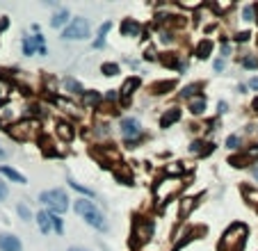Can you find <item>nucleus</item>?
Wrapping results in <instances>:
<instances>
[{"label": "nucleus", "instance_id": "dca6fc26", "mask_svg": "<svg viewBox=\"0 0 258 251\" xmlns=\"http://www.w3.org/2000/svg\"><path fill=\"white\" fill-rule=\"evenodd\" d=\"M197 89H199V85H187V87H183V92H181V96H183V99H192Z\"/></svg>", "mask_w": 258, "mask_h": 251}, {"label": "nucleus", "instance_id": "412c9836", "mask_svg": "<svg viewBox=\"0 0 258 251\" xmlns=\"http://www.w3.org/2000/svg\"><path fill=\"white\" fill-rule=\"evenodd\" d=\"M69 185L73 187V190H78V192H82V194H92V190H87V187H82L80 183H76L73 178H69Z\"/></svg>", "mask_w": 258, "mask_h": 251}, {"label": "nucleus", "instance_id": "473e14b6", "mask_svg": "<svg viewBox=\"0 0 258 251\" xmlns=\"http://www.w3.org/2000/svg\"><path fill=\"white\" fill-rule=\"evenodd\" d=\"M69 251H89V249H85V247H71Z\"/></svg>", "mask_w": 258, "mask_h": 251}, {"label": "nucleus", "instance_id": "4468645a", "mask_svg": "<svg viewBox=\"0 0 258 251\" xmlns=\"http://www.w3.org/2000/svg\"><path fill=\"white\" fill-rule=\"evenodd\" d=\"M101 71H103V75H117V73H119V64H112V62H105V64L101 66Z\"/></svg>", "mask_w": 258, "mask_h": 251}, {"label": "nucleus", "instance_id": "c756f323", "mask_svg": "<svg viewBox=\"0 0 258 251\" xmlns=\"http://www.w3.org/2000/svg\"><path fill=\"white\" fill-rule=\"evenodd\" d=\"M7 25H9V21H7V19L0 21V30H7Z\"/></svg>", "mask_w": 258, "mask_h": 251}, {"label": "nucleus", "instance_id": "aec40b11", "mask_svg": "<svg viewBox=\"0 0 258 251\" xmlns=\"http://www.w3.org/2000/svg\"><path fill=\"white\" fill-rule=\"evenodd\" d=\"M66 89H71V92H82V85H80L78 80L69 78V80H66Z\"/></svg>", "mask_w": 258, "mask_h": 251}, {"label": "nucleus", "instance_id": "f03ea898", "mask_svg": "<svg viewBox=\"0 0 258 251\" xmlns=\"http://www.w3.org/2000/svg\"><path fill=\"white\" fill-rule=\"evenodd\" d=\"M39 201L44 205H48L55 215H62V212L69 208V197H66L64 190H46V192H41Z\"/></svg>", "mask_w": 258, "mask_h": 251}, {"label": "nucleus", "instance_id": "b1692460", "mask_svg": "<svg viewBox=\"0 0 258 251\" xmlns=\"http://www.w3.org/2000/svg\"><path fill=\"white\" fill-rule=\"evenodd\" d=\"M85 100L89 103V105H92V103H99V100H101V96H99L96 92H94V94H85Z\"/></svg>", "mask_w": 258, "mask_h": 251}, {"label": "nucleus", "instance_id": "7ed1b4c3", "mask_svg": "<svg viewBox=\"0 0 258 251\" xmlns=\"http://www.w3.org/2000/svg\"><path fill=\"white\" fill-rule=\"evenodd\" d=\"M89 37V23L85 19H73L69 21V25L64 27V32H62V39L64 41H82Z\"/></svg>", "mask_w": 258, "mask_h": 251}, {"label": "nucleus", "instance_id": "ddd939ff", "mask_svg": "<svg viewBox=\"0 0 258 251\" xmlns=\"http://www.w3.org/2000/svg\"><path fill=\"white\" fill-rule=\"evenodd\" d=\"M137 87H139V78H130V80H126V82H124V89H121V94H124V96H130V94L135 92Z\"/></svg>", "mask_w": 258, "mask_h": 251}, {"label": "nucleus", "instance_id": "6e6552de", "mask_svg": "<svg viewBox=\"0 0 258 251\" xmlns=\"http://www.w3.org/2000/svg\"><path fill=\"white\" fill-rule=\"evenodd\" d=\"M0 174L5 176V178H9V180H14V183H26V176L23 174H19L16 169H12V167H7V165H0Z\"/></svg>", "mask_w": 258, "mask_h": 251}, {"label": "nucleus", "instance_id": "f704fd0d", "mask_svg": "<svg viewBox=\"0 0 258 251\" xmlns=\"http://www.w3.org/2000/svg\"><path fill=\"white\" fill-rule=\"evenodd\" d=\"M252 174H254V176H256V178H258V167H254V169H252Z\"/></svg>", "mask_w": 258, "mask_h": 251}, {"label": "nucleus", "instance_id": "9d476101", "mask_svg": "<svg viewBox=\"0 0 258 251\" xmlns=\"http://www.w3.org/2000/svg\"><path fill=\"white\" fill-rule=\"evenodd\" d=\"M37 222H39V228L44 235H48L51 233V228H53V224H51V215H48L46 210H39V215H37Z\"/></svg>", "mask_w": 258, "mask_h": 251}, {"label": "nucleus", "instance_id": "bb28decb", "mask_svg": "<svg viewBox=\"0 0 258 251\" xmlns=\"http://www.w3.org/2000/svg\"><path fill=\"white\" fill-rule=\"evenodd\" d=\"M224 66H226L224 60H215V71H224Z\"/></svg>", "mask_w": 258, "mask_h": 251}, {"label": "nucleus", "instance_id": "72a5a7b5", "mask_svg": "<svg viewBox=\"0 0 258 251\" xmlns=\"http://www.w3.org/2000/svg\"><path fill=\"white\" fill-rule=\"evenodd\" d=\"M2 158H7V151L2 149V146H0V160H2Z\"/></svg>", "mask_w": 258, "mask_h": 251}, {"label": "nucleus", "instance_id": "f3484780", "mask_svg": "<svg viewBox=\"0 0 258 251\" xmlns=\"http://www.w3.org/2000/svg\"><path fill=\"white\" fill-rule=\"evenodd\" d=\"M16 210H19V215L26 219V222H30V217H32V215H30V208H27L26 203H19V205H16Z\"/></svg>", "mask_w": 258, "mask_h": 251}, {"label": "nucleus", "instance_id": "9b49d317", "mask_svg": "<svg viewBox=\"0 0 258 251\" xmlns=\"http://www.w3.org/2000/svg\"><path fill=\"white\" fill-rule=\"evenodd\" d=\"M210 50H212V41H210V39L199 41V46H197V55L201 57V60H206V57H210Z\"/></svg>", "mask_w": 258, "mask_h": 251}, {"label": "nucleus", "instance_id": "a211bd4d", "mask_svg": "<svg viewBox=\"0 0 258 251\" xmlns=\"http://www.w3.org/2000/svg\"><path fill=\"white\" fill-rule=\"evenodd\" d=\"M242 66H245V69H258V57H254V55L245 57V60H242Z\"/></svg>", "mask_w": 258, "mask_h": 251}, {"label": "nucleus", "instance_id": "7c9ffc66", "mask_svg": "<svg viewBox=\"0 0 258 251\" xmlns=\"http://www.w3.org/2000/svg\"><path fill=\"white\" fill-rule=\"evenodd\" d=\"M107 99H110V100H117V92H114V89H112V92H107Z\"/></svg>", "mask_w": 258, "mask_h": 251}, {"label": "nucleus", "instance_id": "a878e982", "mask_svg": "<svg viewBox=\"0 0 258 251\" xmlns=\"http://www.w3.org/2000/svg\"><path fill=\"white\" fill-rule=\"evenodd\" d=\"M242 16H245V21H254V7H245V12H242Z\"/></svg>", "mask_w": 258, "mask_h": 251}, {"label": "nucleus", "instance_id": "39448f33", "mask_svg": "<svg viewBox=\"0 0 258 251\" xmlns=\"http://www.w3.org/2000/svg\"><path fill=\"white\" fill-rule=\"evenodd\" d=\"M0 251H23V245L21 240L12 233H2L0 235Z\"/></svg>", "mask_w": 258, "mask_h": 251}, {"label": "nucleus", "instance_id": "2f4dec72", "mask_svg": "<svg viewBox=\"0 0 258 251\" xmlns=\"http://www.w3.org/2000/svg\"><path fill=\"white\" fill-rule=\"evenodd\" d=\"M217 110H219V112H226V103H222V100H219V105H217Z\"/></svg>", "mask_w": 258, "mask_h": 251}, {"label": "nucleus", "instance_id": "423d86ee", "mask_svg": "<svg viewBox=\"0 0 258 251\" xmlns=\"http://www.w3.org/2000/svg\"><path fill=\"white\" fill-rule=\"evenodd\" d=\"M69 19H71V14H69V9H57V12L53 14V19H51V25L53 27H64L69 25Z\"/></svg>", "mask_w": 258, "mask_h": 251}, {"label": "nucleus", "instance_id": "393cba45", "mask_svg": "<svg viewBox=\"0 0 258 251\" xmlns=\"http://www.w3.org/2000/svg\"><path fill=\"white\" fill-rule=\"evenodd\" d=\"M60 135L64 139H71V130H69V126L66 124H60Z\"/></svg>", "mask_w": 258, "mask_h": 251}, {"label": "nucleus", "instance_id": "f8f14e48", "mask_svg": "<svg viewBox=\"0 0 258 251\" xmlns=\"http://www.w3.org/2000/svg\"><path fill=\"white\" fill-rule=\"evenodd\" d=\"M204 110H206V99H204V96L190 100V112H192V114H204Z\"/></svg>", "mask_w": 258, "mask_h": 251}, {"label": "nucleus", "instance_id": "4be33fe9", "mask_svg": "<svg viewBox=\"0 0 258 251\" xmlns=\"http://www.w3.org/2000/svg\"><path fill=\"white\" fill-rule=\"evenodd\" d=\"M226 146H229V149H238V146H240V137H238V135H231V137L226 139Z\"/></svg>", "mask_w": 258, "mask_h": 251}, {"label": "nucleus", "instance_id": "f257e3e1", "mask_svg": "<svg viewBox=\"0 0 258 251\" xmlns=\"http://www.w3.org/2000/svg\"><path fill=\"white\" fill-rule=\"evenodd\" d=\"M73 208H76V212H78L89 226L99 228V231H105L107 228L105 217H103V212L94 205V201H89V199H76V205H73Z\"/></svg>", "mask_w": 258, "mask_h": 251}, {"label": "nucleus", "instance_id": "cd10ccee", "mask_svg": "<svg viewBox=\"0 0 258 251\" xmlns=\"http://www.w3.org/2000/svg\"><path fill=\"white\" fill-rule=\"evenodd\" d=\"M247 39H249V32H240L238 34V41H247Z\"/></svg>", "mask_w": 258, "mask_h": 251}, {"label": "nucleus", "instance_id": "c85d7f7f", "mask_svg": "<svg viewBox=\"0 0 258 251\" xmlns=\"http://www.w3.org/2000/svg\"><path fill=\"white\" fill-rule=\"evenodd\" d=\"M249 87H252V89H258V78H252V80H249Z\"/></svg>", "mask_w": 258, "mask_h": 251}, {"label": "nucleus", "instance_id": "6ab92c4d", "mask_svg": "<svg viewBox=\"0 0 258 251\" xmlns=\"http://www.w3.org/2000/svg\"><path fill=\"white\" fill-rule=\"evenodd\" d=\"M51 224H53V228L57 233H64V226H62V219L57 217V215H51Z\"/></svg>", "mask_w": 258, "mask_h": 251}, {"label": "nucleus", "instance_id": "0eeeda50", "mask_svg": "<svg viewBox=\"0 0 258 251\" xmlns=\"http://www.w3.org/2000/svg\"><path fill=\"white\" fill-rule=\"evenodd\" d=\"M139 23L132 19H126L124 23H121V32H124V37H139Z\"/></svg>", "mask_w": 258, "mask_h": 251}, {"label": "nucleus", "instance_id": "5701e85b", "mask_svg": "<svg viewBox=\"0 0 258 251\" xmlns=\"http://www.w3.org/2000/svg\"><path fill=\"white\" fill-rule=\"evenodd\" d=\"M7 194H9V187H7L5 180H0V201H5Z\"/></svg>", "mask_w": 258, "mask_h": 251}, {"label": "nucleus", "instance_id": "1a4fd4ad", "mask_svg": "<svg viewBox=\"0 0 258 251\" xmlns=\"http://www.w3.org/2000/svg\"><path fill=\"white\" fill-rule=\"evenodd\" d=\"M179 119H181V110H179V107H172L169 112L162 114V119H160V126H162V128H169V126H174Z\"/></svg>", "mask_w": 258, "mask_h": 251}, {"label": "nucleus", "instance_id": "20e7f679", "mask_svg": "<svg viewBox=\"0 0 258 251\" xmlns=\"http://www.w3.org/2000/svg\"><path fill=\"white\" fill-rule=\"evenodd\" d=\"M121 135H124L128 142H135V139L142 135V126H139V121L132 119V117L124 119V121H121Z\"/></svg>", "mask_w": 258, "mask_h": 251}, {"label": "nucleus", "instance_id": "2eb2a0df", "mask_svg": "<svg viewBox=\"0 0 258 251\" xmlns=\"http://www.w3.org/2000/svg\"><path fill=\"white\" fill-rule=\"evenodd\" d=\"M34 41H32V37H26L23 39V50H26V55H34Z\"/></svg>", "mask_w": 258, "mask_h": 251}]
</instances>
